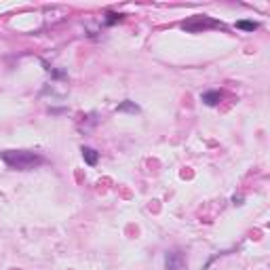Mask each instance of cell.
Listing matches in <instances>:
<instances>
[{"label": "cell", "mask_w": 270, "mask_h": 270, "mask_svg": "<svg viewBox=\"0 0 270 270\" xmlns=\"http://www.w3.org/2000/svg\"><path fill=\"white\" fill-rule=\"evenodd\" d=\"M0 159L15 171H30V169H36L38 165L45 163V159L38 152L30 150H5L0 152Z\"/></svg>", "instance_id": "1"}, {"label": "cell", "mask_w": 270, "mask_h": 270, "mask_svg": "<svg viewBox=\"0 0 270 270\" xmlns=\"http://www.w3.org/2000/svg\"><path fill=\"white\" fill-rule=\"evenodd\" d=\"M184 30H190V32H198V30H207V27H222L220 21H213L205 15H196V17H190L188 21L182 23Z\"/></svg>", "instance_id": "2"}, {"label": "cell", "mask_w": 270, "mask_h": 270, "mask_svg": "<svg viewBox=\"0 0 270 270\" xmlns=\"http://www.w3.org/2000/svg\"><path fill=\"white\" fill-rule=\"evenodd\" d=\"M186 255L179 249H171L165 253V268L167 270H186Z\"/></svg>", "instance_id": "3"}, {"label": "cell", "mask_w": 270, "mask_h": 270, "mask_svg": "<svg viewBox=\"0 0 270 270\" xmlns=\"http://www.w3.org/2000/svg\"><path fill=\"white\" fill-rule=\"evenodd\" d=\"M82 159H84V163H87L89 167H95L97 165V161H99V152L97 150H93V148H89V146H82Z\"/></svg>", "instance_id": "4"}, {"label": "cell", "mask_w": 270, "mask_h": 270, "mask_svg": "<svg viewBox=\"0 0 270 270\" xmlns=\"http://www.w3.org/2000/svg\"><path fill=\"white\" fill-rule=\"evenodd\" d=\"M220 99H222V93H220V91H205V93L201 95V102H203L205 106H218Z\"/></svg>", "instance_id": "5"}, {"label": "cell", "mask_w": 270, "mask_h": 270, "mask_svg": "<svg viewBox=\"0 0 270 270\" xmlns=\"http://www.w3.org/2000/svg\"><path fill=\"white\" fill-rule=\"evenodd\" d=\"M116 110L118 112H127V114H139V106L135 102H131V99H125V102Z\"/></svg>", "instance_id": "6"}, {"label": "cell", "mask_w": 270, "mask_h": 270, "mask_svg": "<svg viewBox=\"0 0 270 270\" xmlns=\"http://www.w3.org/2000/svg\"><path fill=\"white\" fill-rule=\"evenodd\" d=\"M236 27H238V30H245V32H253V30H258V27H260V23L251 21V19H241V21H236Z\"/></svg>", "instance_id": "7"}]
</instances>
